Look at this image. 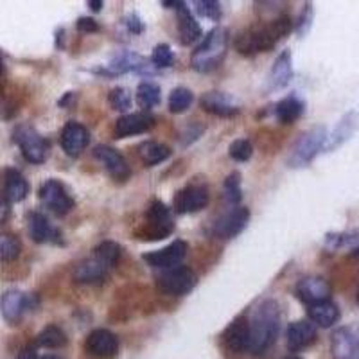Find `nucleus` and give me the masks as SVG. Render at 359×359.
Listing matches in <instances>:
<instances>
[{
	"label": "nucleus",
	"mask_w": 359,
	"mask_h": 359,
	"mask_svg": "<svg viewBox=\"0 0 359 359\" xmlns=\"http://www.w3.org/2000/svg\"><path fill=\"white\" fill-rule=\"evenodd\" d=\"M162 6H163V8L180 9V8H182V6H185V2H182V0H163Z\"/></svg>",
	"instance_id": "obj_49"
},
{
	"label": "nucleus",
	"mask_w": 359,
	"mask_h": 359,
	"mask_svg": "<svg viewBox=\"0 0 359 359\" xmlns=\"http://www.w3.org/2000/svg\"><path fill=\"white\" fill-rule=\"evenodd\" d=\"M307 316L314 325L320 327H332L339 320V309L332 300H325V302L313 304L307 309Z\"/></svg>",
	"instance_id": "obj_30"
},
{
	"label": "nucleus",
	"mask_w": 359,
	"mask_h": 359,
	"mask_svg": "<svg viewBox=\"0 0 359 359\" xmlns=\"http://www.w3.org/2000/svg\"><path fill=\"white\" fill-rule=\"evenodd\" d=\"M29 236L34 243H53L60 239V232L53 226L47 216L40 212H31L27 219Z\"/></svg>",
	"instance_id": "obj_25"
},
{
	"label": "nucleus",
	"mask_w": 359,
	"mask_h": 359,
	"mask_svg": "<svg viewBox=\"0 0 359 359\" xmlns=\"http://www.w3.org/2000/svg\"><path fill=\"white\" fill-rule=\"evenodd\" d=\"M198 284L196 273L187 266H176V268L168 269L156 280V287L160 293L171 294V297H184L191 293Z\"/></svg>",
	"instance_id": "obj_7"
},
{
	"label": "nucleus",
	"mask_w": 359,
	"mask_h": 359,
	"mask_svg": "<svg viewBox=\"0 0 359 359\" xmlns=\"http://www.w3.org/2000/svg\"><path fill=\"white\" fill-rule=\"evenodd\" d=\"M38 196H40L41 205L56 216H65L74 208L72 196L60 180H47L40 187Z\"/></svg>",
	"instance_id": "obj_8"
},
{
	"label": "nucleus",
	"mask_w": 359,
	"mask_h": 359,
	"mask_svg": "<svg viewBox=\"0 0 359 359\" xmlns=\"http://www.w3.org/2000/svg\"><path fill=\"white\" fill-rule=\"evenodd\" d=\"M76 27H78V31H81V33H95V31H99L97 22H95L94 18H88V17L79 18Z\"/></svg>",
	"instance_id": "obj_45"
},
{
	"label": "nucleus",
	"mask_w": 359,
	"mask_h": 359,
	"mask_svg": "<svg viewBox=\"0 0 359 359\" xmlns=\"http://www.w3.org/2000/svg\"><path fill=\"white\" fill-rule=\"evenodd\" d=\"M291 79H293V57H291V50L286 49L275 60L266 79V86L268 90H280L290 85Z\"/></svg>",
	"instance_id": "obj_22"
},
{
	"label": "nucleus",
	"mask_w": 359,
	"mask_h": 359,
	"mask_svg": "<svg viewBox=\"0 0 359 359\" xmlns=\"http://www.w3.org/2000/svg\"><path fill=\"white\" fill-rule=\"evenodd\" d=\"M88 6H90V9H92V11L99 13L102 9V6H104V2H102V0H90Z\"/></svg>",
	"instance_id": "obj_50"
},
{
	"label": "nucleus",
	"mask_w": 359,
	"mask_h": 359,
	"mask_svg": "<svg viewBox=\"0 0 359 359\" xmlns=\"http://www.w3.org/2000/svg\"><path fill=\"white\" fill-rule=\"evenodd\" d=\"M139 156L146 165L151 168V165H156V163H162L163 160H168L171 156V149L160 142L146 140V142L139 146Z\"/></svg>",
	"instance_id": "obj_31"
},
{
	"label": "nucleus",
	"mask_w": 359,
	"mask_h": 359,
	"mask_svg": "<svg viewBox=\"0 0 359 359\" xmlns=\"http://www.w3.org/2000/svg\"><path fill=\"white\" fill-rule=\"evenodd\" d=\"M17 359H40V358H38L36 348H34V347H25L24 351H22L20 354H18Z\"/></svg>",
	"instance_id": "obj_48"
},
{
	"label": "nucleus",
	"mask_w": 359,
	"mask_h": 359,
	"mask_svg": "<svg viewBox=\"0 0 359 359\" xmlns=\"http://www.w3.org/2000/svg\"><path fill=\"white\" fill-rule=\"evenodd\" d=\"M355 302L359 304V287H358V293H355Z\"/></svg>",
	"instance_id": "obj_54"
},
{
	"label": "nucleus",
	"mask_w": 359,
	"mask_h": 359,
	"mask_svg": "<svg viewBox=\"0 0 359 359\" xmlns=\"http://www.w3.org/2000/svg\"><path fill=\"white\" fill-rule=\"evenodd\" d=\"M200 104L203 110L217 115V117H233L241 111L236 99L232 95L224 94V92H207V94L201 95Z\"/></svg>",
	"instance_id": "obj_19"
},
{
	"label": "nucleus",
	"mask_w": 359,
	"mask_h": 359,
	"mask_svg": "<svg viewBox=\"0 0 359 359\" xmlns=\"http://www.w3.org/2000/svg\"><path fill=\"white\" fill-rule=\"evenodd\" d=\"M205 131V126L200 123H191L187 128L184 130V133H182V142H184V146H187V144L194 142V140L200 139V135Z\"/></svg>",
	"instance_id": "obj_44"
},
{
	"label": "nucleus",
	"mask_w": 359,
	"mask_h": 359,
	"mask_svg": "<svg viewBox=\"0 0 359 359\" xmlns=\"http://www.w3.org/2000/svg\"><path fill=\"white\" fill-rule=\"evenodd\" d=\"M69 343L65 332L62 331V327L57 325H47L40 334L36 336V345L38 347L45 348H62Z\"/></svg>",
	"instance_id": "obj_33"
},
{
	"label": "nucleus",
	"mask_w": 359,
	"mask_h": 359,
	"mask_svg": "<svg viewBox=\"0 0 359 359\" xmlns=\"http://www.w3.org/2000/svg\"><path fill=\"white\" fill-rule=\"evenodd\" d=\"M9 212H11V208H9V201L6 200L4 194H0V223H4V221L8 219Z\"/></svg>",
	"instance_id": "obj_47"
},
{
	"label": "nucleus",
	"mask_w": 359,
	"mask_h": 359,
	"mask_svg": "<svg viewBox=\"0 0 359 359\" xmlns=\"http://www.w3.org/2000/svg\"><path fill=\"white\" fill-rule=\"evenodd\" d=\"M108 101L114 107V110L117 111H128L131 108V95L130 90L124 88V86H117L110 92L108 95Z\"/></svg>",
	"instance_id": "obj_40"
},
{
	"label": "nucleus",
	"mask_w": 359,
	"mask_h": 359,
	"mask_svg": "<svg viewBox=\"0 0 359 359\" xmlns=\"http://www.w3.org/2000/svg\"><path fill=\"white\" fill-rule=\"evenodd\" d=\"M13 139L15 142L18 144L20 147L22 155L27 162L31 163H43L49 156V149L50 144L49 140L41 137L33 126H29V124H20V126L15 130L13 133Z\"/></svg>",
	"instance_id": "obj_5"
},
{
	"label": "nucleus",
	"mask_w": 359,
	"mask_h": 359,
	"mask_svg": "<svg viewBox=\"0 0 359 359\" xmlns=\"http://www.w3.org/2000/svg\"><path fill=\"white\" fill-rule=\"evenodd\" d=\"M153 126H155V117L147 114V111L126 114L115 123L114 133L117 139H126V137H131V135L146 133V131L151 130Z\"/></svg>",
	"instance_id": "obj_18"
},
{
	"label": "nucleus",
	"mask_w": 359,
	"mask_h": 359,
	"mask_svg": "<svg viewBox=\"0 0 359 359\" xmlns=\"http://www.w3.org/2000/svg\"><path fill=\"white\" fill-rule=\"evenodd\" d=\"M331 354L334 359H359V325L339 327L332 332Z\"/></svg>",
	"instance_id": "obj_10"
},
{
	"label": "nucleus",
	"mask_w": 359,
	"mask_h": 359,
	"mask_svg": "<svg viewBox=\"0 0 359 359\" xmlns=\"http://www.w3.org/2000/svg\"><path fill=\"white\" fill-rule=\"evenodd\" d=\"M196 6V13L203 18H210L214 22L221 20V4L216 0H198L194 2Z\"/></svg>",
	"instance_id": "obj_41"
},
{
	"label": "nucleus",
	"mask_w": 359,
	"mask_h": 359,
	"mask_svg": "<svg viewBox=\"0 0 359 359\" xmlns=\"http://www.w3.org/2000/svg\"><path fill=\"white\" fill-rule=\"evenodd\" d=\"M359 246V229L351 232H332L325 236V248L336 252L341 248H358Z\"/></svg>",
	"instance_id": "obj_32"
},
{
	"label": "nucleus",
	"mask_w": 359,
	"mask_h": 359,
	"mask_svg": "<svg viewBox=\"0 0 359 359\" xmlns=\"http://www.w3.org/2000/svg\"><path fill=\"white\" fill-rule=\"evenodd\" d=\"M208 205V191L205 185H187L175 196V208L180 214L200 212Z\"/></svg>",
	"instance_id": "obj_13"
},
{
	"label": "nucleus",
	"mask_w": 359,
	"mask_h": 359,
	"mask_svg": "<svg viewBox=\"0 0 359 359\" xmlns=\"http://www.w3.org/2000/svg\"><path fill=\"white\" fill-rule=\"evenodd\" d=\"M29 194V184L20 171L8 169L4 175V196L9 203H18Z\"/></svg>",
	"instance_id": "obj_28"
},
{
	"label": "nucleus",
	"mask_w": 359,
	"mask_h": 359,
	"mask_svg": "<svg viewBox=\"0 0 359 359\" xmlns=\"http://www.w3.org/2000/svg\"><path fill=\"white\" fill-rule=\"evenodd\" d=\"M313 15H314L313 4L307 2V4L304 6L302 13H300V17H298L297 25H294V31H297V34L300 38H304L307 33H309L311 25H313Z\"/></svg>",
	"instance_id": "obj_43"
},
{
	"label": "nucleus",
	"mask_w": 359,
	"mask_h": 359,
	"mask_svg": "<svg viewBox=\"0 0 359 359\" xmlns=\"http://www.w3.org/2000/svg\"><path fill=\"white\" fill-rule=\"evenodd\" d=\"M187 243L185 241H175L168 246V248L156 250V252H149L144 255V261L149 266H155L160 269H171L176 268L180 262L184 261L187 255Z\"/></svg>",
	"instance_id": "obj_15"
},
{
	"label": "nucleus",
	"mask_w": 359,
	"mask_h": 359,
	"mask_svg": "<svg viewBox=\"0 0 359 359\" xmlns=\"http://www.w3.org/2000/svg\"><path fill=\"white\" fill-rule=\"evenodd\" d=\"M124 24H126V27L130 29L133 34H140L144 31V24H142V20H140L137 13H131L130 17L124 20Z\"/></svg>",
	"instance_id": "obj_46"
},
{
	"label": "nucleus",
	"mask_w": 359,
	"mask_h": 359,
	"mask_svg": "<svg viewBox=\"0 0 359 359\" xmlns=\"http://www.w3.org/2000/svg\"><path fill=\"white\" fill-rule=\"evenodd\" d=\"M160 97H162V90L155 83H140L139 88H137V102L144 111L156 107L160 102Z\"/></svg>",
	"instance_id": "obj_34"
},
{
	"label": "nucleus",
	"mask_w": 359,
	"mask_h": 359,
	"mask_svg": "<svg viewBox=\"0 0 359 359\" xmlns=\"http://www.w3.org/2000/svg\"><path fill=\"white\" fill-rule=\"evenodd\" d=\"M352 257L359 259V246H358V248H352Z\"/></svg>",
	"instance_id": "obj_51"
},
{
	"label": "nucleus",
	"mask_w": 359,
	"mask_h": 359,
	"mask_svg": "<svg viewBox=\"0 0 359 359\" xmlns=\"http://www.w3.org/2000/svg\"><path fill=\"white\" fill-rule=\"evenodd\" d=\"M359 128V114L358 111H347L339 118V123L336 124V128L332 130L331 135H327L325 146H323V151L331 153L336 151L338 147H341L343 144L348 142V140L354 137V133Z\"/></svg>",
	"instance_id": "obj_16"
},
{
	"label": "nucleus",
	"mask_w": 359,
	"mask_h": 359,
	"mask_svg": "<svg viewBox=\"0 0 359 359\" xmlns=\"http://www.w3.org/2000/svg\"><path fill=\"white\" fill-rule=\"evenodd\" d=\"M226 347L232 352H245L248 351L250 345V332H248V322L245 318H237L226 327V331L223 334Z\"/></svg>",
	"instance_id": "obj_26"
},
{
	"label": "nucleus",
	"mask_w": 359,
	"mask_h": 359,
	"mask_svg": "<svg viewBox=\"0 0 359 359\" xmlns=\"http://www.w3.org/2000/svg\"><path fill=\"white\" fill-rule=\"evenodd\" d=\"M108 271H110V268L92 255V257L85 259V261H81L74 268L72 278L78 284H99V282L107 278Z\"/></svg>",
	"instance_id": "obj_23"
},
{
	"label": "nucleus",
	"mask_w": 359,
	"mask_h": 359,
	"mask_svg": "<svg viewBox=\"0 0 359 359\" xmlns=\"http://www.w3.org/2000/svg\"><path fill=\"white\" fill-rule=\"evenodd\" d=\"M223 191H224V198L229 200V203H239L243 198V191H241V175L237 171L230 172L226 176L223 184Z\"/></svg>",
	"instance_id": "obj_38"
},
{
	"label": "nucleus",
	"mask_w": 359,
	"mask_h": 359,
	"mask_svg": "<svg viewBox=\"0 0 359 359\" xmlns=\"http://www.w3.org/2000/svg\"><path fill=\"white\" fill-rule=\"evenodd\" d=\"M151 65L139 54L131 53V50H121L111 57L110 65H108V74L110 76H118V74L126 72H139V74H151Z\"/></svg>",
	"instance_id": "obj_21"
},
{
	"label": "nucleus",
	"mask_w": 359,
	"mask_h": 359,
	"mask_svg": "<svg viewBox=\"0 0 359 359\" xmlns=\"http://www.w3.org/2000/svg\"><path fill=\"white\" fill-rule=\"evenodd\" d=\"M40 359H62V358H57V355H43V358Z\"/></svg>",
	"instance_id": "obj_52"
},
{
	"label": "nucleus",
	"mask_w": 359,
	"mask_h": 359,
	"mask_svg": "<svg viewBox=\"0 0 359 359\" xmlns=\"http://www.w3.org/2000/svg\"><path fill=\"white\" fill-rule=\"evenodd\" d=\"M284 359H302V358H298V355H287V358H284Z\"/></svg>",
	"instance_id": "obj_53"
},
{
	"label": "nucleus",
	"mask_w": 359,
	"mask_h": 359,
	"mask_svg": "<svg viewBox=\"0 0 359 359\" xmlns=\"http://www.w3.org/2000/svg\"><path fill=\"white\" fill-rule=\"evenodd\" d=\"M229 155H230V158L236 160V162H246V160L252 158V155H253L252 142L246 139L233 140L229 147Z\"/></svg>",
	"instance_id": "obj_39"
},
{
	"label": "nucleus",
	"mask_w": 359,
	"mask_h": 359,
	"mask_svg": "<svg viewBox=\"0 0 359 359\" xmlns=\"http://www.w3.org/2000/svg\"><path fill=\"white\" fill-rule=\"evenodd\" d=\"M86 352L99 359H111L118 352V338L108 329H95L86 338Z\"/></svg>",
	"instance_id": "obj_12"
},
{
	"label": "nucleus",
	"mask_w": 359,
	"mask_h": 359,
	"mask_svg": "<svg viewBox=\"0 0 359 359\" xmlns=\"http://www.w3.org/2000/svg\"><path fill=\"white\" fill-rule=\"evenodd\" d=\"M327 140V128L325 126H313L311 130L304 131L298 137L297 142L291 147L290 156H287V168L300 169L306 168L316 158L320 151H323Z\"/></svg>",
	"instance_id": "obj_4"
},
{
	"label": "nucleus",
	"mask_w": 359,
	"mask_h": 359,
	"mask_svg": "<svg viewBox=\"0 0 359 359\" xmlns=\"http://www.w3.org/2000/svg\"><path fill=\"white\" fill-rule=\"evenodd\" d=\"M94 156L101 162V165L107 169L108 175L117 182H126L131 176V169L124 156L110 146H97L94 149Z\"/></svg>",
	"instance_id": "obj_11"
},
{
	"label": "nucleus",
	"mask_w": 359,
	"mask_h": 359,
	"mask_svg": "<svg viewBox=\"0 0 359 359\" xmlns=\"http://www.w3.org/2000/svg\"><path fill=\"white\" fill-rule=\"evenodd\" d=\"M151 62L155 63V67L158 69H165V67H171L175 63V54H172L171 47L168 43H158L153 49Z\"/></svg>",
	"instance_id": "obj_42"
},
{
	"label": "nucleus",
	"mask_w": 359,
	"mask_h": 359,
	"mask_svg": "<svg viewBox=\"0 0 359 359\" xmlns=\"http://www.w3.org/2000/svg\"><path fill=\"white\" fill-rule=\"evenodd\" d=\"M226 31L223 27L212 29L207 36L201 40L198 45L196 50L191 56V65L192 69L198 70L201 74L212 72L217 67L223 63L224 56H226Z\"/></svg>",
	"instance_id": "obj_3"
},
{
	"label": "nucleus",
	"mask_w": 359,
	"mask_h": 359,
	"mask_svg": "<svg viewBox=\"0 0 359 359\" xmlns=\"http://www.w3.org/2000/svg\"><path fill=\"white\" fill-rule=\"evenodd\" d=\"M22 243L15 233H0V262H11L18 259Z\"/></svg>",
	"instance_id": "obj_35"
},
{
	"label": "nucleus",
	"mask_w": 359,
	"mask_h": 359,
	"mask_svg": "<svg viewBox=\"0 0 359 359\" xmlns=\"http://www.w3.org/2000/svg\"><path fill=\"white\" fill-rule=\"evenodd\" d=\"M291 31H293V22L287 15H282V17L275 18L269 24L250 27L248 31H245L241 36L237 38V53L252 56V54L271 50Z\"/></svg>",
	"instance_id": "obj_2"
},
{
	"label": "nucleus",
	"mask_w": 359,
	"mask_h": 359,
	"mask_svg": "<svg viewBox=\"0 0 359 359\" xmlns=\"http://www.w3.org/2000/svg\"><path fill=\"white\" fill-rule=\"evenodd\" d=\"M246 322L250 332L248 351L253 354H261L277 341L280 332V307L275 300L266 298L253 307L252 316Z\"/></svg>",
	"instance_id": "obj_1"
},
{
	"label": "nucleus",
	"mask_w": 359,
	"mask_h": 359,
	"mask_svg": "<svg viewBox=\"0 0 359 359\" xmlns=\"http://www.w3.org/2000/svg\"><path fill=\"white\" fill-rule=\"evenodd\" d=\"M27 306V297L18 290L6 291V293L2 294V298H0V311H2V316H4L6 322L13 323V325L17 322H20Z\"/></svg>",
	"instance_id": "obj_24"
},
{
	"label": "nucleus",
	"mask_w": 359,
	"mask_h": 359,
	"mask_svg": "<svg viewBox=\"0 0 359 359\" xmlns=\"http://www.w3.org/2000/svg\"><path fill=\"white\" fill-rule=\"evenodd\" d=\"M123 248L114 241H104L94 250V257H97L102 264H107L108 268H114L121 259Z\"/></svg>",
	"instance_id": "obj_37"
},
{
	"label": "nucleus",
	"mask_w": 359,
	"mask_h": 359,
	"mask_svg": "<svg viewBox=\"0 0 359 359\" xmlns=\"http://www.w3.org/2000/svg\"><path fill=\"white\" fill-rule=\"evenodd\" d=\"M194 101V95L189 88L185 86H178L169 94V110L171 114H184L185 110H189Z\"/></svg>",
	"instance_id": "obj_36"
},
{
	"label": "nucleus",
	"mask_w": 359,
	"mask_h": 359,
	"mask_svg": "<svg viewBox=\"0 0 359 359\" xmlns=\"http://www.w3.org/2000/svg\"><path fill=\"white\" fill-rule=\"evenodd\" d=\"M201 36V27L187 6L178 9V38L182 45L196 43Z\"/></svg>",
	"instance_id": "obj_27"
},
{
	"label": "nucleus",
	"mask_w": 359,
	"mask_h": 359,
	"mask_svg": "<svg viewBox=\"0 0 359 359\" xmlns=\"http://www.w3.org/2000/svg\"><path fill=\"white\" fill-rule=\"evenodd\" d=\"M172 230H175V221H172L168 205H163L158 200L153 201L147 208L146 224L139 232V236L147 241H160L163 237H168Z\"/></svg>",
	"instance_id": "obj_6"
},
{
	"label": "nucleus",
	"mask_w": 359,
	"mask_h": 359,
	"mask_svg": "<svg viewBox=\"0 0 359 359\" xmlns=\"http://www.w3.org/2000/svg\"><path fill=\"white\" fill-rule=\"evenodd\" d=\"M294 293H297L298 300H302L307 306L331 300V286H329V282L322 277L302 278V280L297 284V287H294Z\"/></svg>",
	"instance_id": "obj_14"
},
{
	"label": "nucleus",
	"mask_w": 359,
	"mask_h": 359,
	"mask_svg": "<svg viewBox=\"0 0 359 359\" xmlns=\"http://www.w3.org/2000/svg\"><path fill=\"white\" fill-rule=\"evenodd\" d=\"M316 336H318V332H316V325L313 322H307V320L293 322L287 327L286 332L287 348L293 352L304 351L316 341Z\"/></svg>",
	"instance_id": "obj_20"
},
{
	"label": "nucleus",
	"mask_w": 359,
	"mask_h": 359,
	"mask_svg": "<svg viewBox=\"0 0 359 359\" xmlns=\"http://www.w3.org/2000/svg\"><path fill=\"white\" fill-rule=\"evenodd\" d=\"M306 111V102L298 97L297 94H291L277 102L275 107V115H277L278 123L282 124H293L294 121L302 117Z\"/></svg>",
	"instance_id": "obj_29"
},
{
	"label": "nucleus",
	"mask_w": 359,
	"mask_h": 359,
	"mask_svg": "<svg viewBox=\"0 0 359 359\" xmlns=\"http://www.w3.org/2000/svg\"><path fill=\"white\" fill-rule=\"evenodd\" d=\"M0 74H2V57H0Z\"/></svg>",
	"instance_id": "obj_55"
},
{
	"label": "nucleus",
	"mask_w": 359,
	"mask_h": 359,
	"mask_svg": "<svg viewBox=\"0 0 359 359\" xmlns=\"http://www.w3.org/2000/svg\"><path fill=\"white\" fill-rule=\"evenodd\" d=\"M60 142H62L63 151L69 156H72V158H76V156L81 155L86 149V146H88L90 133L81 123L70 121V123H67L65 128L62 130Z\"/></svg>",
	"instance_id": "obj_17"
},
{
	"label": "nucleus",
	"mask_w": 359,
	"mask_h": 359,
	"mask_svg": "<svg viewBox=\"0 0 359 359\" xmlns=\"http://www.w3.org/2000/svg\"><path fill=\"white\" fill-rule=\"evenodd\" d=\"M250 221V210L246 207H233L226 214L217 217L212 223V236L219 237V239H233L243 230L246 229V224Z\"/></svg>",
	"instance_id": "obj_9"
}]
</instances>
